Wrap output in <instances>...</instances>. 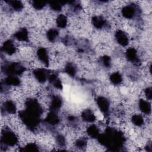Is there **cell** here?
<instances>
[{
	"instance_id": "obj_8",
	"label": "cell",
	"mask_w": 152,
	"mask_h": 152,
	"mask_svg": "<svg viewBox=\"0 0 152 152\" xmlns=\"http://www.w3.org/2000/svg\"><path fill=\"white\" fill-rule=\"evenodd\" d=\"M122 14L125 18L128 19H131L135 15V8L131 5L125 6L122 10Z\"/></svg>"
},
{
	"instance_id": "obj_28",
	"label": "cell",
	"mask_w": 152,
	"mask_h": 152,
	"mask_svg": "<svg viewBox=\"0 0 152 152\" xmlns=\"http://www.w3.org/2000/svg\"><path fill=\"white\" fill-rule=\"evenodd\" d=\"M46 2L43 1H34L32 2V5L33 8L36 10H39L44 8L46 5Z\"/></svg>"
},
{
	"instance_id": "obj_25",
	"label": "cell",
	"mask_w": 152,
	"mask_h": 152,
	"mask_svg": "<svg viewBox=\"0 0 152 152\" xmlns=\"http://www.w3.org/2000/svg\"><path fill=\"white\" fill-rule=\"evenodd\" d=\"M100 62L105 68H109L111 65V59L110 56L104 55L100 59Z\"/></svg>"
},
{
	"instance_id": "obj_18",
	"label": "cell",
	"mask_w": 152,
	"mask_h": 152,
	"mask_svg": "<svg viewBox=\"0 0 152 152\" xmlns=\"http://www.w3.org/2000/svg\"><path fill=\"white\" fill-rule=\"evenodd\" d=\"M4 83L7 86H18L20 84V80L16 76H8V77L5 79Z\"/></svg>"
},
{
	"instance_id": "obj_14",
	"label": "cell",
	"mask_w": 152,
	"mask_h": 152,
	"mask_svg": "<svg viewBox=\"0 0 152 152\" xmlns=\"http://www.w3.org/2000/svg\"><path fill=\"white\" fill-rule=\"evenodd\" d=\"M92 24L97 29H100L105 26L106 21L102 16H94L91 19Z\"/></svg>"
},
{
	"instance_id": "obj_21",
	"label": "cell",
	"mask_w": 152,
	"mask_h": 152,
	"mask_svg": "<svg viewBox=\"0 0 152 152\" xmlns=\"http://www.w3.org/2000/svg\"><path fill=\"white\" fill-rule=\"evenodd\" d=\"M59 36L58 31L55 28H50L49 30L46 33V37L47 39L50 42H54L56 40V39L58 38Z\"/></svg>"
},
{
	"instance_id": "obj_12",
	"label": "cell",
	"mask_w": 152,
	"mask_h": 152,
	"mask_svg": "<svg viewBox=\"0 0 152 152\" xmlns=\"http://www.w3.org/2000/svg\"><path fill=\"white\" fill-rule=\"evenodd\" d=\"M45 121L46 123H48L49 125H55L59 124V118L58 116V115L55 113V112L51 111L50 113H49L45 119Z\"/></svg>"
},
{
	"instance_id": "obj_26",
	"label": "cell",
	"mask_w": 152,
	"mask_h": 152,
	"mask_svg": "<svg viewBox=\"0 0 152 152\" xmlns=\"http://www.w3.org/2000/svg\"><path fill=\"white\" fill-rule=\"evenodd\" d=\"M62 3L63 2H51L49 4V6L52 10L55 11H59L62 8Z\"/></svg>"
},
{
	"instance_id": "obj_17",
	"label": "cell",
	"mask_w": 152,
	"mask_h": 152,
	"mask_svg": "<svg viewBox=\"0 0 152 152\" xmlns=\"http://www.w3.org/2000/svg\"><path fill=\"white\" fill-rule=\"evenodd\" d=\"M87 134L92 138H97L100 135L99 128L95 125H90L87 129Z\"/></svg>"
},
{
	"instance_id": "obj_3",
	"label": "cell",
	"mask_w": 152,
	"mask_h": 152,
	"mask_svg": "<svg viewBox=\"0 0 152 152\" xmlns=\"http://www.w3.org/2000/svg\"><path fill=\"white\" fill-rule=\"evenodd\" d=\"M97 104L99 110L104 114H107L110 108L109 101L104 97H99L97 99Z\"/></svg>"
},
{
	"instance_id": "obj_11",
	"label": "cell",
	"mask_w": 152,
	"mask_h": 152,
	"mask_svg": "<svg viewBox=\"0 0 152 152\" xmlns=\"http://www.w3.org/2000/svg\"><path fill=\"white\" fill-rule=\"evenodd\" d=\"M83 120L87 122H93L96 120V115L90 109H85L81 113Z\"/></svg>"
},
{
	"instance_id": "obj_22",
	"label": "cell",
	"mask_w": 152,
	"mask_h": 152,
	"mask_svg": "<svg viewBox=\"0 0 152 152\" xmlns=\"http://www.w3.org/2000/svg\"><path fill=\"white\" fill-rule=\"evenodd\" d=\"M131 121H132V122L133 123V124L137 126H142L144 122V118H143L142 116L140 114L134 115L132 116Z\"/></svg>"
},
{
	"instance_id": "obj_19",
	"label": "cell",
	"mask_w": 152,
	"mask_h": 152,
	"mask_svg": "<svg viewBox=\"0 0 152 152\" xmlns=\"http://www.w3.org/2000/svg\"><path fill=\"white\" fill-rule=\"evenodd\" d=\"M110 81L113 85H119L122 81V77L119 72L112 73L110 76Z\"/></svg>"
},
{
	"instance_id": "obj_27",
	"label": "cell",
	"mask_w": 152,
	"mask_h": 152,
	"mask_svg": "<svg viewBox=\"0 0 152 152\" xmlns=\"http://www.w3.org/2000/svg\"><path fill=\"white\" fill-rule=\"evenodd\" d=\"M87 145V141L84 138H80L76 140L75 146L78 148H84Z\"/></svg>"
},
{
	"instance_id": "obj_2",
	"label": "cell",
	"mask_w": 152,
	"mask_h": 152,
	"mask_svg": "<svg viewBox=\"0 0 152 152\" xmlns=\"http://www.w3.org/2000/svg\"><path fill=\"white\" fill-rule=\"evenodd\" d=\"M24 67L19 63L12 62L7 64L4 67V72L8 76H14V75L21 74L24 71Z\"/></svg>"
},
{
	"instance_id": "obj_24",
	"label": "cell",
	"mask_w": 152,
	"mask_h": 152,
	"mask_svg": "<svg viewBox=\"0 0 152 152\" xmlns=\"http://www.w3.org/2000/svg\"><path fill=\"white\" fill-rule=\"evenodd\" d=\"M11 8L15 11H20L23 8V4L21 1H8Z\"/></svg>"
},
{
	"instance_id": "obj_31",
	"label": "cell",
	"mask_w": 152,
	"mask_h": 152,
	"mask_svg": "<svg viewBox=\"0 0 152 152\" xmlns=\"http://www.w3.org/2000/svg\"><path fill=\"white\" fill-rule=\"evenodd\" d=\"M145 94L147 97V98L149 100L151 99L152 97V92H151V87H147L145 90Z\"/></svg>"
},
{
	"instance_id": "obj_13",
	"label": "cell",
	"mask_w": 152,
	"mask_h": 152,
	"mask_svg": "<svg viewBox=\"0 0 152 152\" xmlns=\"http://www.w3.org/2000/svg\"><path fill=\"white\" fill-rule=\"evenodd\" d=\"M14 36L18 40L26 42L28 40V32L26 28H22L15 33Z\"/></svg>"
},
{
	"instance_id": "obj_5",
	"label": "cell",
	"mask_w": 152,
	"mask_h": 152,
	"mask_svg": "<svg viewBox=\"0 0 152 152\" xmlns=\"http://www.w3.org/2000/svg\"><path fill=\"white\" fill-rule=\"evenodd\" d=\"M115 39L118 43H119L122 46H126L129 43V39L126 34L122 31V30H118L115 33Z\"/></svg>"
},
{
	"instance_id": "obj_15",
	"label": "cell",
	"mask_w": 152,
	"mask_h": 152,
	"mask_svg": "<svg viewBox=\"0 0 152 152\" xmlns=\"http://www.w3.org/2000/svg\"><path fill=\"white\" fill-rule=\"evenodd\" d=\"M138 105L140 110L142 113L146 115H149L151 113V104L148 101L144 99H140Z\"/></svg>"
},
{
	"instance_id": "obj_30",
	"label": "cell",
	"mask_w": 152,
	"mask_h": 152,
	"mask_svg": "<svg viewBox=\"0 0 152 152\" xmlns=\"http://www.w3.org/2000/svg\"><path fill=\"white\" fill-rule=\"evenodd\" d=\"M56 142H57L58 144L60 146H64L65 145V139L61 135H58L56 137Z\"/></svg>"
},
{
	"instance_id": "obj_10",
	"label": "cell",
	"mask_w": 152,
	"mask_h": 152,
	"mask_svg": "<svg viewBox=\"0 0 152 152\" xmlns=\"http://www.w3.org/2000/svg\"><path fill=\"white\" fill-rule=\"evenodd\" d=\"M62 101L60 97L58 96H54L52 97L50 104V109L52 111L56 112L59 110L62 106Z\"/></svg>"
},
{
	"instance_id": "obj_16",
	"label": "cell",
	"mask_w": 152,
	"mask_h": 152,
	"mask_svg": "<svg viewBox=\"0 0 152 152\" xmlns=\"http://www.w3.org/2000/svg\"><path fill=\"white\" fill-rule=\"evenodd\" d=\"M3 109L9 114H14L16 112L15 104L11 100H7L3 104Z\"/></svg>"
},
{
	"instance_id": "obj_7",
	"label": "cell",
	"mask_w": 152,
	"mask_h": 152,
	"mask_svg": "<svg viewBox=\"0 0 152 152\" xmlns=\"http://www.w3.org/2000/svg\"><path fill=\"white\" fill-rule=\"evenodd\" d=\"M33 75L35 78L41 83H44L48 78V74L46 71L42 68H38L33 71Z\"/></svg>"
},
{
	"instance_id": "obj_4",
	"label": "cell",
	"mask_w": 152,
	"mask_h": 152,
	"mask_svg": "<svg viewBox=\"0 0 152 152\" xmlns=\"http://www.w3.org/2000/svg\"><path fill=\"white\" fill-rule=\"evenodd\" d=\"M125 55L127 59L131 62L134 63V65H138L140 63V59L138 57L137 51L135 48H128L126 52Z\"/></svg>"
},
{
	"instance_id": "obj_23",
	"label": "cell",
	"mask_w": 152,
	"mask_h": 152,
	"mask_svg": "<svg viewBox=\"0 0 152 152\" xmlns=\"http://www.w3.org/2000/svg\"><path fill=\"white\" fill-rule=\"evenodd\" d=\"M65 71L66 73L71 77H74L76 74V68L72 63H68L65 67Z\"/></svg>"
},
{
	"instance_id": "obj_1",
	"label": "cell",
	"mask_w": 152,
	"mask_h": 152,
	"mask_svg": "<svg viewBox=\"0 0 152 152\" xmlns=\"http://www.w3.org/2000/svg\"><path fill=\"white\" fill-rule=\"evenodd\" d=\"M1 143L7 146H14L18 141V138L15 134L9 129H5L1 135Z\"/></svg>"
},
{
	"instance_id": "obj_29",
	"label": "cell",
	"mask_w": 152,
	"mask_h": 152,
	"mask_svg": "<svg viewBox=\"0 0 152 152\" xmlns=\"http://www.w3.org/2000/svg\"><path fill=\"white\" fill-rule=\"evenodd\" d=\"M25 149H23V150L26 151H38L39 148L38 147L34 144V143H28L24 147Z\"/></svg>"
},
{
	"instance_id": "obj_6",
	"label": "cell",
	"mask_w": 152,
	"mask_h": 152,
	"mask_svg": "<svg viewBox=\"0 0 152 152\" xmlns=\"http://www.w3.org/2000/svg\"><path fill=\"white\" fill-rule=\"evenodd\" d=\"M37 56L38 59L43 63L46 66H48L49 64V56L48 52L44 48H39L37 51Z\"/></svg>"
},
{
	"instance_id": "obj_9",
	"label": "cell",
	"mask_w": 152,
	"mask_h": 152,
	"mask_svg": "<svg viewBox=\"0 0 152 152\" xmlns=\"http://www.w3.org/2000/svg\"><path fill=\"white\" fill-rule=\"evenodd\" d=\"M2 50L4 53L9 55H11L16 52V48L14 43L11 40H9L4 42L2 47Z\"/></svg>"
},
{
	"instance_id": "obj_20",
	"label": "cell",
	"mask_w": 152,
	"mask_h": 152,
	"mask_svg": "<svg viewBox=\"0 0 152 152\" xmlns=\"http://www.w3.org/2000/svg\"><path fill=\"white\" fill-rule=\"evenodd\" d=\"M67 18L65 15L63 14H60L57 17L56 20V23L58 27L61 28H65L67 25Z\"/></svg>"
}]
</instances>
